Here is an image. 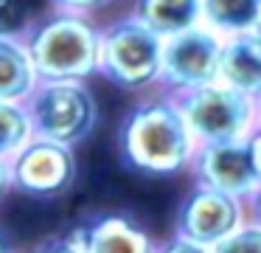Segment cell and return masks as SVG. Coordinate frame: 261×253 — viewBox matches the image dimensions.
Masks as SVG:
<instances>
[{"mask_svg": "<svg viewBox=\"0 0 261 253\" xmlns=\"http://www.w3.org/2000/svg\"><path fill=\"white\" fill-rule=\"evenodd\" d=\"M118 149L129 169L152 177L191 172L199 144L191 135L174 96L143 99L124 116L118 129Z\"/></svg>", "mask_w": 261, "mask_h": 253, "instance_id": "1", "label": "cell"}, {"mask_svg": "<svg viewBox=\"0 0 261 253\" xmlns=\"http://www.w3.org/2000/svg\"><path fill=\"white\" fill-rule=\"evenodd\" d=\"M25 48L40 82H87L101 62V26L87 14L57 11L34 22Z\"/></svg>", "mask_w": 261, "mask_h": 253, "instance_id": "2", "label": "cell"}, {"mask_svg": "<svg viewBox=\"0 0 261 253\" xmlns=\"http://www.w3.org/2000/svg\"><path fill=\"white\" fill-rule=\"evenodd\" d=\"M163 45L158 31L141 22L135 14L113 20L101 28V62L98 73L124 90L141 93L160 87L163 73Z\"/></svg>", "mask_w": 261, "mask_h": 253, "instance_id": "3", "label": "cell"}, {"mask_svg": "<svg viewBox=\"0 0 261 253\" xmlns=\"http://www.w3.org/2000/svg\"><path fill=\"white\" fill-rule=\"evenodd\" d=\"M174 99L199 146L247 141L258 129V101L227 87L225 82L205 84Z\"/></svg>", "mask_w": 261, "mask_h": 253, "instance_id": "4", "label": "cell"}, {"mask_svg": "<svg viewBox=\"0 0 261 253\" xmlns=\"http://www.w3.org/2000/svg\"><path fill=\"white\" fill-rule=\"evenodd\" d=\"M37 138L79 146L96 129L98 104L87 82H40L25 99Z\"/></svg>", "mask_w": 261, "mask_h": 253, "instance_id": "5", "label": "cell"}, {"mask_svg": "<svg viewBox=\"0 0 261 253\" xmlns=\"http://www.w3.org/2000/svg\"><path fill=\"white\" fill-rule=\"evenodd\" d=\"M222 48L225 37L211 31L208 26H197L177 37H169L163 45L160 90L169 96H182L219 82Z\"/></svg>", "mask_w": 261, "mask_h": 253, "instance_id": "6", "label": "cell"}, {"mask_svg": "<svg viewBox=\"0 0 261 253\" xmlns=\"http://www.w3.org/2000/svg\"><path fill=\"white\" fill-rule=\"evenodd\" d=\"M244 219H250L247 202L236 200L225 191L211 189L205 183H194L191 191L182 197L180 208H177L174 234L186 236L191 242H199V245L216 247Z\"/></svg>", "mask_w": 261, "mask_h": 253, "instance_id": "7", "label": "cell"}, {"mask_svg": "<svg viewBox=\"0 0 261 253\" xmlns=\"http://www.w3.org/2000/svg\"><path fill=\"white\" fill-rule=\"evenodd\" d=\"M12 189L31 197H59L76 183L73 146L45 138H31L12 163Z\"/></svg>", "mask_w": 261, "mask_h": 253, "instance_id": "8", "label": "cell"}, {"mask_svg": "<svg viewBox=\"0 0 261 253\" xmlns=\"http://www.w3.org/2000/svg\"><path fill=\"white\" fill-rule=\"evenodd\" d=\"M191 174L194 183H205L242 202H250L261 189V174L253 163L250 138L199 146L191 163Z\"/></svg>", "mask_w": 261, "mask_h": 253, "instance_id": "9", "label": "cell"}, {"mask_svg": "<svg viewBox=\"0 0 261 253\" xmlns=\"http://www.w3.org/2000/svg\"><path fill=\"white\" fill-rule=\"evenodd\" d=\"M65 239L79 253H154L158 242L126 214H104L73 228Z\"/></svg>", "mask_w": 261, "mask_h": 253, "instance_id": "10", "label": "cell"}, {"mask_svg": "<svg viewBox=\"0 0 261 253\" xmlns=\"http://www.w3.org/2000/svg\"><path fill=\"white\" fill-rule=\"evenodd\" d=\"M219 82L261 101V28L225 39Z\"/></svg>", "mask_w": 261, "mask_h": 253, "instance_id": "11", "label": "cell"}, {"mask_svg": "<svg viewBox=\"0 0 261 253\" xmlns=\"http://www.w3.org/2000/svg\"><path fill=\"white\" fill-rule=\"evenodd\" d=\"M129 14L169 39L202 26V0H135Z\"/></svg>", "mask_w": 261, "mask_h": 253, "instance_id": "12", "label": "cell"}, {"mask_svg": "<svg viewBox=\"0 0 261 253\" xmlns=\"http://www.w3.org/2000/svg\"><path fill=\"white\" fill-rule=\"evenodd\" d=\"M40 84L23 39L0 37V101H25Z\"/></svg>", "mask_w": 261, "mask_h": 253, "instance_id": "13", "label": "cell"}, {"mask_svg": "<svg viewBox=\"0 0 261 253\" xmlns=\"http://www.w3.org/2000/svg\"><path fill=\"white\" fill-rule=\"evenodd\" d=\"M202 26L225 39L258 31L261 0H202Z\"/></svg>", "mask_w": 261, "mask_h": 253, "instance_id": "14", "label": "cell"}, {"mask_svg": "<svg viewBox=\"0 0 261 253\" xmlns=\"http://www.w3.org/2000/svg\"><path fill=\"white\" fill-rule=\"evenodd\" d=\"M34 138L25 101H0V160L12 163Z\"/></svg>", "mask_w": 261, "mask_h": 253, "instance_id": "15", "label": "cell"}, {"mask_svg": "<svg viewBox=\"0 0 261 253\" xmlns=\"http://www.w3.org/2000/svg\"><path fill=\"white\" fill-rule=\"evenodd\" d=\"M31 9L25 0H0V37L25 39V34L34 28Z\"/></svg>", "mask_w": 261, "mask_h": 253, "instance_id": "16", "label": "cell"}, {"mask_svg": "<svg viewBox=\"0 0 261 253\" xmlns=\"http://www.w3.org/2000/svg\"><path fill=\"white\" fill-rule=\"evenodd\" d=\"M214 253H261V222L253 217L244 219L227 239L214 247Z\"/></svg>", "mask_w": 261, "mask_h": 253, "instance_id": "17", "label": "cell"}, {"mask_svg": "<svg viewBox=\"0 0 261 253\" xmlns=\"http://www.w3.org/2000/svg\"><path fill=\"white\" fill-rule=\"evenodd\" d=\"M154 253H214V247L199 245V242H191V239H186V236L174 234V236H169L166 242H160Z\"/></svg>", "mask_w": 261, "mask_h": 253, "instance_id": "18", "label": "cell"}, {"mask_svg": "<svg viewBox=\"0 0 261 253\" xmlns=\"http://www.w3.org/2000/svg\"><path fill=\"white\" fill-rule=\"evenodd\" d=\"M110 3L113 0H51V6L57 11H73V14H87V17H93Z\"/></svg>", "mask_w": 261, "mask_h": 253, "instance_id": "19", "label": "cell"}, {"mask_svg": "<svg viewBox=\"0 0 261 253\" xmlns=\"http://www.w3.org/2000/svg\"><path fill=\"white\" fill-rule=\"evenodd\" d=\"M31 253H79V250H76L68 239H59V242H48V245H42V247H34Z\"/></svg>", "mask_w": 261, "mask_h": 253, "instance_id": "20", "label": "cell"}, {"mask_svg": "<svg viewBox=\"0 0 261 253\" xmlns=\"http://www.w3.org/2000/svg\"><path fill=\"white\" fill-rule=\"evenodd\" d=\"M250 152H253V163L261 174V129H255V132L250 135Z\"/></svg>", "mask_w": 261, "mask_h": 253, "instance_id": "21", "label": "cell"}, {"mask_svg": "<svg viewBox=\"0 0 261 253\" xmlns=\"http://www.w3.org/2000/svg\"><path fill=\"white\" fill-rule=\"evenodd\" d=\"M12 189V166L6 160H0V197Z\"/></svg>", "mask_w": 261, "mask_h": 253, "instance_id": "22", "label": "cell"}, {"mask_svg": "<svg viewBox=\"0 0 261 253\" xmlns=\"http://www.w3.org/2000/svg\"><path fill=\"white\" fill-rule=\"evenodd\" d=\"M247 211H250V217H253V219H258V222H261V189H258V194L247 202Z\"/></svg>", "mask_w": 261, "mask_h": 253, "instance_id": "23", "label": "cell"}, {"mask_svg": "<svg viewBox=\"0 0 261 253\" xmlns=\"http://www.w3.org/2000/svg\"><path fill=\"white\" fill-rule=\"evenodd\" d=\"M0 253H12V247H9V242L0 236Z\"/></svg>", "mask_w": 261, "mask_h": 253, "instance_id": "24", "label": "cell"}, {"mask_svg": "<svg viewBox=\"0 0 261 253\" xmlns=\"http://www.w3.org/2000/svg\"><path fill=\"white\" fill-rule=\"evenodd\" d=\"M258 129H261V101H258Z\"/></svg>", "mask_w": 261, "mask_h": 253, "instance_id": "25", "label": "cell"}]
</instances>
